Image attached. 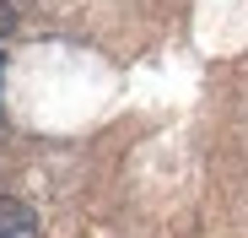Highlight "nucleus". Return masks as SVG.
Listing matches in <instances>:
<instances>
[{"mask_svg":"<svg viewBox=\"0 0 248 238\" xmlns=\"http://www.w3.org/2000/svg\"><path fill=\"white\" fill-rule=\"evenodd\" d=\"M0 238H38V217L22 201H6V195H0Z\"/></svg>","mask_w":248,"mask_h":238,"instance_id":"1","label":"nucleus"},{"mask_svg":"<svg viewBox=\"0 0 248 238\" xmlns=\"http://www.w3.org/2000/svg\"><path fill=\"white\" fill-rule=\"evenodd\" d=\"M0 76H6V60H0Z\"/></svg>","mask_w":248,"mask_h":238,"instance_id":"3","label":"nucleus"},{"mask_svg":"<svg viewBox=\"0 0 248 238\" xmlns=\"http://www.w3.org/2000/svg\"><path fill=\"white\" fill-rule=\"evenodd\" d=\"M11 33H16V6L0 0V38H11Z\"/></svg>","mask_w":248,"mask_h":238,"instance_id":"2","label":"nucleus"}]
</instances>
